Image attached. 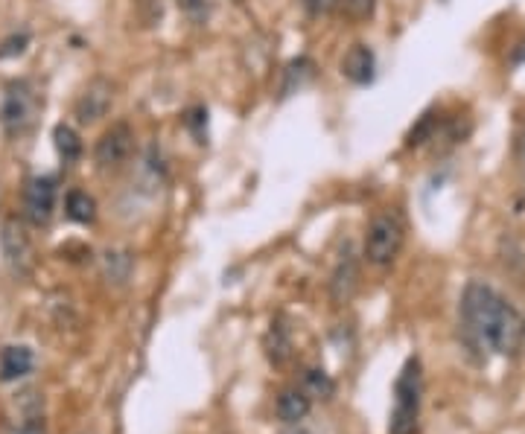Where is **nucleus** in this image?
Segmentation results:
<instances>
[{
  "instance_id": "f257e3e1",
  "label": "nucleus",
  "mask_w": 525,
  "mask_h": 434,
  "mask_svg": "<svg viewBox=\"0 0 525 434\" xmlns=\"http://www.w3.org/2000/svg\"><path fill=\"white\" fill-rule=\"evenodd\" d=\"M461 330L476 350L493 356H520L525 344V318L517 306L488 283H467L461 295Z\"/></svg>"
},
{
  "instance_id": "f03ea898",
  "label": "nucleus",
  "mask_w": 525,
  "mask_h": 434,
  "mask_svg": "<svg viewBox=\"0 0 525 434\" xmlns=\"http://www.w3.org/2000/svg\"><path fill=\"white\" fill-rule=\"evenodd\" d=\"M420 402H423V368L418 356L406 359L394 382V408L388 420V434H415L420 423Z\"/></svg>"
},
{
  "instance_id": "7ed1b4c3",
  "label": "nucleus",
  "mask_w": 525,
  "mask_h": 434,
  "mask_svg": "<svg viewBox=\"0 0 525 434\" xmlns=\"http://www.w3.org/2000/svg\"><path fill=\"white\" fill-rule=\"evenodd\" d=\"M406 239V225L397 213L383 210L371 219L368 234H365V257L371 266H388L397 260L400 248Z\"/></svg>"
},
{
  "instance_id": "20e7f679",
  "label": "nucleus",
  "mask_w": 525,
  "mask_h": 434,
  "mask_svg": "<svg viewBox=\"0 0 525 434\" xmlns=\"http://www.w3.org/2000/svg\"><path fill=\"white\" fill-rule=\"evenodd\" d=\"M0 248H3V260L12 274L27 277L35 266L33 239L27 234V228L18 219H6L3 231H0Z\"/></svg>"
},
{
  "instance_id": "39448f33",
  "label": "nucleus",
  "mask_w": 525,
  "mask_h": 434,
  "mask_svg": "<svg viewBox=\"0 0 525 434\" xmlns=\"http://www.w3.org/2000/svg\"><path fill=\"white\" fill-rule=\"evenodd\" d=\"M132 149H135V132L129 123H114L108 132L97 140V149H94V161L103 172H114L120 169L129 158H132Z\"/></svg>"
},
{
  "instance_id": "423d86ee",
  "label": "nucleus",
  "mask_w": 525,
  "mask_h": 434,
  "mask_svg": "<svg viewBox=\"0 0 525 434\" xmlns=\"http://www.w3.org/2000/svg\"><path fill=\"white\" fill-rule=\"evenodd\" d=\"M53 210H56V181L50 175L30 178L24 190V216L35 228H41L53 219Z\"/></svg>"
},
{
  "instance_id": "0eeeda50",
  "label": "nucleus",
  "mask_w": 525,
  "mask_h": 434,
  "mask_svg": "<svg viewBox=\"0 0 525 434\" xmlns=\"http://www.w3.org/2000/svg\"><path fill=\"white\" fill-rule=\"evenodd\" d=\"M35 111H38V97L27 82H18L6 91V100H3V123L9 132H24L30 123L35 120Z\"/></svg>"
},
{
  "instance_id": "6e6552de",
  "label": "nucleus",
  "mask_w": 525,
  "mask_h": 434,
  "mask_svg": "<svg viewBox=\"0 0 525 434\" xmlns=\"http://www.w3.org/2000/svg\"><path fill=\"white\" fill-rule=\"evenodd\" d=\"M111 105H114V85L108 79H94L79 94L73 111H76L79 123H97V120H103L105 114L111 111Z\"/></svg>"
},
{
  "instance_id": "1a4fd4ad",
  "label": "nucleus",
  "mask_w": 525,
  "mask_h": 434,
  "mask_svg": "<svg viewBox=\"0 0 525 434\" xmlns=\"http://www.w3.org/2000/svg\"><path fill=\"white\" fill-rule=\"evenodd\" d=\"M374 70H377V59L368 44H353L342 59V73L353 85H368L374 79Z\"/></svg>"
},
{
  "instance_id": "9d476101",
  "label": "nucleus",
  "mask_w": 525,
  "mask_h": 434,
  "mask_svg": "<svg viewBox=\"0 0 525 434\" xmlns=\"http://www.w3.org/2000/svg\"><path fill=\"white\" fill-rule=\"evenodd\" d=\"M35 365V356L24 344H9L0 350V382H15L27 376Z\"/></svg>"
},
{
  "instance_id": "9b49d317",
  "label": "nucleus",
  "mask_w": 525,
  "mask_h": 434,
  "mask_svg": "<svg viewBox=\"0 0 525 434\" xmlns=\"http://www.w3.org/2000/svg\"><path fill=\"white\" fill-rule=\"evenodd\" d=\"M356 280H359V271H356V260L353 254L345 251L342 260L336 263V271H333V280H330V292H333V301L336 303H348L356 292Z\"/></svg>"
},
{
  "instance_id": "f8f14e48",
  "label": "nucleus",
  "mask_w": 525,
  "mask_h": 434,
  "mask_svg": "<svg viewBox=\"0 0 525 434\" xmlns=\"http://www.w3.org/2000/svg\"><path fill=\"white\" fill-rule=\"evenodd\" d=\"M313 408V400L304 388H286L278 397V417L289 426H298Z\"/></svg>"
},
{
  "instance_id": "ddd939ff",
  "label": "nucleus",
  "mask_w": 525,
  "mask_h": 434,
  "mask_svg": "<svg viewBox=\"0 0 525 434\" xmlns=\"http://www.w3.org/2000/svg\"><path fill=\"white\" fill-rule=\"evenodd\" d=\"M315 76V65L310 59H298L286 67L283 73V85H280V97H292L295 91H301L310 79Z\"/></svg>"
},
{
  "instance_id": "4468645a",
  "label": "nucleus",
  "mask_w": 525,
  "mask_h": 434,
  "mask_svg": "<svg viewBox=\"0 0 525 434\" xmlns=\"http://www.w3.org/2000/svg\"><path fill=\"white\" fill-rule=\"evenodd\" d=\"M53 143H56V152H59V158H62L65 164L79 161V155H82V140H79V134L73 132L70 126L59 123V126L53 129Z\"/></svg>"
},
{
  "instance_id": "2eb2a0df",
  "label": "nucleus",
  "mask_w": 525,
  "mask_h": 434,
  "mask_svg": "<svg viewBox=\"0 0 525 434\" xmlns=\"http://www.w3.org/2000/svg\"><path fill=\"white\" fill-rule=\"evenodd\" d=\"M68 216L73 222H79V225L94 222L97 219V201L91 199L88 193H82V190H73L68 196Z\"/></svg>"
},
{
  "instance_id": "dca6fc26",
  "label": "nucleus",
  "mask_w": 525,
  "mask_h": 434,
  "mask_svg": "<svg viewBox=\"0 0 525 434\" xmlns=\"http://www.w3.org/2000/svg\"><path fill=\"white\" fill-rule=\"evenodd\" d=\"M289 330L280 324V321H272V330L266 335V353L275 365H283L289 359Z\"/></svg>"
},
{
  "instance_id": "f3484780",
  "label": "nucleus",
  "mask_w": 525,
  "mask_h": 434,
  "mask_svg": "<svg viewBox=\"0 0 525 434\" xmlns=\"http://www.w3.org/2000/svg\"><path fill=\"white\" fill-rule=\"evenodd\" d=\"M304 391L307 394H313V397H333V391H336V385H333V379L324 373V370H315L310 368L304 373Z\"/></svg>"
},
{
  "instance_id": "a211bd4d",
  "label": "nucleus",
  "mask_w": 525,
  "mask_h": 434,
  "mask_svg": "<svg viewBox=\"0 0 525 434\" xmlns=\"http://www.w3.org/2000/svg\"><path fill=\"white\" fill-rule=\"evenodd\" d=\"M178 6H181V12L190 18V21H208L210 9H213V0H178Z\"/></svg>"
},
{
  "instance_id": "6ab92c4d",
  "label": "nucleus",
  "mask_w": 525,
  "mask_h": 434,
  "mask_svg": "<svg viewBox=\"0 0 525 434\" xmlns=\"http://www.w3.org/2000/svg\"><path fill=\"white\" fill-rule=\"evenodd\" d=\"M336 9H342L353 21H362L374 12V0H339Z\"/></svg>"
},
{
  "instance_id": "aec40b11",
  "label": "nucleus",
  "mask_w": 525,
  "mask_h": 434,
  "mask_svg": "<svg viewBox=\"0 0 525 434\" xmlns=\"http://www.w3.org/2000/svg\"><path fill=\"white\" fill-rule=\"evenodd\" d=\"M6 434H47V429H44V423H38V420H27V423L12 426Z\"/></svg>"
},
{
  "instance_id": "412c9836",
  "label": "nucleus",
  "mask_w": 525,
  "mask_h": 434,
  "mask_svg": "<svg viewBox=\"0 0 525 434\" xmlns=\"http://www.w3.org/2000/svg\"><path fill=\"white\" fill-rule=\"evenodd\" d=\"M336 3H339V0H307V9H310L313 15H327V12L336 9Z\"/></svg>"
},
{
  "instance_id": "4be33fe9",
  "label": "nucleus",
  "mask_w": 525,
  "mask_h": 434,
  "mask_svg": "<svg viewBox=\"0 0 525 434\" xmlns=\"http://www.w3.org/2000/svg\"><path fill=\"white\" fill-rule=\"evenodd\" d=\"M520 172H523V184H525V134L520 140Z\"/></svg>"
},
{
  "instance_id": "5701e85b",
  "label": "nucleus",
  "mask_w": 525,
  "mask_h": 434,
  "mask_svg": "<svg viewBox=\"0 0 525 434\" xmlns=\"http://www.w3.org/2000/svg\"><path fill=\"white\" fill-rule=\"evenodd\" d=\"M286 434H310V432H307V429H301V426H298V429H295V432H286Z\"/></svg>"
}]
</instances>
